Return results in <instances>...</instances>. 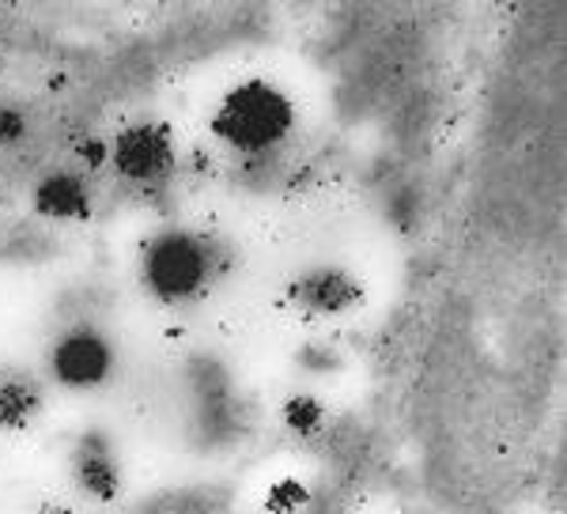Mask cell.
Returning <instances> with one entry per match:
<instances>
[{"label":"cell","mask_w":567,"mask_h":514,"mask_svg":"<svg viewBox=\"0 0 567 514\" xmlns=\"http://www.w3.org/2000/svg\"><path fill=\"white\" fill-rule=\"evenodd\" d=\"M224 269V246L213 235L189 232V227H167L152 235L141 254V284L163 307H189L205 299Z\"/></svg>","instance_id":"1"},{"label":"cell","mask_w":567,"mask_h":514,"mask_svg":"<svg viewBox=\"0 0 567 514\" xmlns=\"http://www.w3.org/2000/svg\"><path fill=\"white\" fill-rule=\"evenodd\" d=\"M296 99L265 76H246L216 99L208 128L224 148L239 155H265L296 133Z\"/></svg>","instance_id":"2"},{"label":"cell","mask_w":567,"mask_h":514,"mask_svg":"<svg viewBox=\"0 0 567 514\" xmlns=\"http://www.w3.org/2000/svg\"><path fill=\"white\" fill-rule=\"evenodd\" d=\"M110 167L133 186H163L178 167V148L167 125L133 122L110 141Z\"/></svg>","instance_id":"3"},{"label":"cell","mask_w":567,"mask_h":514,"mask_svg":"<svg viewBox=\"0 0 567 514\" xmlns=\"http://www.w3.org/2000/svg\"><path fill=\"white\" fill-rule=\"evenodd\" d=\"M117 367V352L110 337L95 326H76L61 333L50 348V374L65 390H99L110 382Z\"/></svg>","instance_id":"4"},{"label":"cell","mask_w":567,"mask_h":514,"mask_svg":"<svg viewBox=\"0 0 567 514\" xmlns=\"http://www.w3.org/2000/svg\"><path fill=\"white\" fill-rule=\"evenodd\" d=\"M363 284L352 277L341 265H318V269L299 273L296 280L288 284V302L303 315H318V318H333L344 315V310H355L363 302Z\"/></svg>","instance_id":"5"},{"label":"cell","mask_w":567,"mask_h":514,"mask_svg":"<svg viewBox=\"0 0 567 514\" xmlns=\"http://www.w3.org/2000/svg\"><path fill=\"white\" fill-rule=\"evenodd\" d=\"M72 481L76 489L95 503H114L122 500L125 492V473H122V462H117L114 446H110L106 435L99 431H87L76 446H72Z\"/></svg>","instance_id":"6"},{"label":"cell","mask_w":567,"mask_h":514,"mask_svg":"<svg viewBox=\"0 0 567 514\" xmlns=\"http://www.w3.org/2000/svg\"><path fill=\"white\" fill-rule=\"evenodd\" d=\"M34 213L45 219H87L91 216V186L84 174L76 171H50L39 178V186L31 193Z\"/></svg>","instance_id":"7"},{"label":"cell","mask_w":567,"mask_h":514,"mask_svg":"<svg viewBox=\"0 0 567 514\" xmlns=\"http://www.w3.org/2000/svg\"><path fill=\"white\" fill-rule=\"evenodd\" d=\"M42 386L23 374H0V431H23L42 417Z\"/></svg>","instance_id":"8"},{"label":"cell","mask_w":567,"mask_h":514,"mask_svg":"<svg viewBox=\"0 0 567 514\" xmlns=\"http://www.w3.org/2000/svg\"><path fill=\"white\" fill-rule=\"evenodd\" d=\"M280 420H284V428H288L291 435L310 439V435H318V431L326 428V405L318 398H310V393H291V398L284 401Z\"/></svg>","instance_id":"9"},{"label":"cell","mask_w":567,"mask_h":514,"mask_svg":"<svg viewBox=\"0 0 567 514\" xmlns=\"http://www.w3.org/2000/svg\"><path fill=\"white\" fill-rule=\"evenodd\" d=\"M310 492L303 481H277L269 489V495H265V507H269V514H296L299 507H307Z\"/></svg>","instance_id":"10"},{"label":"cell","mask_w":567,"mask_h":514,"mask_svg":"<svg viewBox=\"0 0 567 514\" xmlns=\"http://www.w3.org/2000/svg\"><path fill=\"white\" fill-rule=\"evenodd\" d=\"M27 114L16 103H0V148H16L27 141Z\"/></svg>","instance_id":"11"},{"label":"cell","mask_w":567,"mask_h":514,"mask_svg":"<svg viewBox=\"0 0 567 514\" xmlns=\"http://www.w3.org/2000/svg\"><path fill=\"white\" fill-rule=\"evenodd\" d=\"M76 155H80V163H84V167L99 171L103 163H110V144L99 141V136H91V141H80L76 144Z\"/></svg>","instance_id":"12"},{"label":"cell","mask_w":567,"mask_h":514,"mask_svg":"<svg viewBox=\"0 0 567 514\" xmlns=\"http://www.w3.org/2000/svg\"><path fill=\"white\" fill-rule=\"evenodd\" d=\"M42 514H72V511L69 507H45Z\"/></svg>","instance_id":"13"}]
</instances>
